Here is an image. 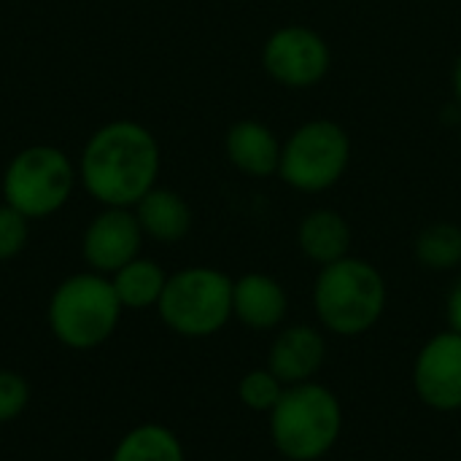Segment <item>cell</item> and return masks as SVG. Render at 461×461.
Returning <instances> with one entry per match:
<instances>
[{"label": "cell", "instance_id": "1", "mask_svg": "<svg viewBox=\"0 0 461 461\" xmlns=\"http://www.w3.org/2000/svg\"><path fill=\"white\" fill-rule=\"evenodd\" d=\"M78 184L103 208H132L159 181L162 151L154 132L132 119L97 127L78 157Z\"/></svg>", "mask_w": 461, "mask_h": 461}, {"label": "cell", "instance_id": "2", "mask_svg": "<svg viewBox=\"0 0 461 461\" xmlns=\"http://www.w3.org/2000/svg\"><path fill=\"white\" fill-rule=\"evenodd\" d=\"M311 303L319 327L335 338H362L378 327L389 305V286L384 273L362 259L343 257L319 267Z\"/></svg>", "mask_w": 461, "mask_h": 461}, {"label": "cell", "instance_id": "3", "mask_svg": "<svg viewBox=\"0 0 461 461\" xmlns=\"http://www.w3.org/2000/svg\"><path fill=\"white\" fill-rule=\"evenodd\" d=\"M343 402L319 384L286 386L278 405L267 413V435L278 456L286 461L324 459L343 435Z\"/></svg>", "mask_w": 461, "mask_h": 461}, {"label": "cell", "instance_id": "4", "mask_svg": "<svg viewBox=\"0 0 461 461\" xmlns=\"http://www.w3.org/2000/svg\"><path fill=\"white\" fill-rule=\"evenodd\" d=\"M122 303L108 276L95 270L59 281L46 305L49 332L70 351H92L108 343L122 321Z\"/></svg>", "mask_w": 461, "mask_h": 461}, {"label": "cell", "instance_id": "5", "mask_svg": "<svg viewBox=\"0 0 461 461\" xmlns=\"http://www.w3.org/2000/svg\"><path fill=\"white\" fill-rule=\"evenodd\" d=\"M232 281L224 270L208 265L181 267L167 276L157 303L159 321L178 338L205 340L232 321Z\"/></svg>", "mask_w": 461, "mask_h": 461}, {"label": "cell", "instance_id": "6", "mask_svg": "<svg viewBox=\"0 0 461 461\" xmlns=\"http://www.w3.org/2000/svg\"><path fill=\"white\" fill-rule=\"evenodd\" d=\"M354 157L351 135L332 119H308L281 143L278 178L300 192L319 194L340 184Z\"/></svg>", "mask_w": 461, "mask_h": 461}, {"label": "cell", "instance_id": "7", "mask_svg": "<svg viewBox=\"0 0 461 461\" xmlns=\"http://www.w3.org/2000/svg\"><path fill=\"white\" fill-rule=\"evenodd\" d=\"M78 184L73 159L49 143H35L11 157L3 170V203L30 221L62 211Z\"/></svg>", "mask_w": 461, "mask_h": 461}, {"label": "cell", "instance_id": "8", "mask_svg": "<svg viewBox=\"0 0 461 461\" xmlns=\"http://www.w3.org/2000/svg\"><path fill=\"white\" fill-rule=\"evenodd\" d=\"M265 73L286 89H311L332 70L327 38L308 24H284L262 43Z\"/></svg>", "mask_w": 461, "mask_h": 461}, {"label": "cell", "instance_id": "9", "mask_svg": "<svg viewBox=\"0 0 461 461\" xmlns=\"http://www.w3.org/2000/svg\"><path fill=\"white\" fill-rule=\"evenodd\" d=\"M413 392L435 413L461 411V332H435L413 359Z\"/></svg>", "mask_w": 461, "mask_h": 461}, {"label": "cell", "instance_id": "10", "mask_svg": "<svg viewBox=\"0 0 461 461\" xmlns=\"http://www.w3.org/2000/svg\"><path fill=\"white\" fill-rule=\"evenodd\" d=\"M143 240L146 235L132 208H103L84 227L81 257L89 270L111 278L127 262L140 257Z\"/></svg>", "mask_w": 461, "mask_h": 461}, {"label": "cell", "instance_id": "11", "mask_svg": "<svg viewBox=\"0 0 461 461\" xmlns=\"http://www.w3.org/2000/svg\"><path fill=\"white\" fill-rule=\"evenodd\" d=\"M327 362V332L313 324H284L270 348H267V370L284 384L297 386L316 381Z\"/></svg>", "mask_w": 461, "mask_h": 461}, {"label": "cell", "instance_id": "12", "mask_svg": "<svg viewBox=\"0 0 461 461\" xmlns=\"http://www.w3.org/2000/svg\"><path fill=\"white\" fill-rule=\"evenodd\" d=\"M289 316V292L267 273H243L232 281V319L251 332H278Z\"/></svg>", "mask_w": 461, "mask_h": 461}, {"label": "cell", "instance_id": "13", "mask_svg": "<svg viewBox=\"0 0 461 461\" xmlns=\"http://www.w3.org/2000/svg\"><path fill=\"white\" fill-rule=\"evenodd\" d=\"M281 143L270 124L259 119H238L224 132V157L227 162L249 178H273L278 176Z\"/></svg>", "mask_w": 461, "mask_h": 461}, {"label": "cell", "instance_id": "14", "mask_svg": "<svg viewBox=\"0 0 461 461\" xmlns=\"http://www.w3.org/2000/svg\"><path fill=\"white\" fill-rule=\"evenodd\" d=\"M354 230L348 219L335 208H313L297 224V249L300 254L324 267L351 254Z\"/></svg>", "mask_w": 461, "mask_h": 461}, {"label": "cell", "instance_id": "15", "mask_svg": "<svg viewBox=\"0 0 461 461\" xmlns=\"http://www.w3.org/2000/svg\"><path fill=\"white\" fill-rule=\"evenodd\" d=\"M135 219L143 230V235L154 243H181L192 230V208L189 203L167 186H154L149 194H143L135 205Z\"/></svg>", "mask_w": 461, "mask_h": 461}, {"label": "cell", "instance_id": "16", "mask_svg": "<svg viewBox=\"0 0 461 461\" xmlns=\"http://www.w3.org/2000/svg\"><path fill=\"white\" fill-rule=\"evenodd\" d=\"M108 461H186V451L170 427L143 421L119 438Z\"/></svg>", "mask_w": 461, "mask_h": 461}, {"label": "cell", "instance_id": "17", "mask_svg": "<svg viewBox=\"0 0 461 461\" xmlns=\"http://www.w3.org/2000/svg\"><path fill=\"white\" fill-rule=\"evenodd\" d=\"M111 284L124 311H146V308H157L167 284V273L159 262L135 257L132 262H127L122 270L111 276Z\"/></svg>", "mask_w": 461, "mask_h": 461}, {"label": "cell", "instance_id": "18", "mask_svg": "<svg viewBox=\"0 0 461 461\" xmlns=\"http://www.w3.org/2000/svg\"><path fill=\"white\" fill-rule=\"evenodd\" d=\"M413 257L429 273H454L461 267V227L432 221L413 238Z\"/></svg>", "mask_w": 461, "mask_h": 461}, {"label": "cell", "instance_id": "19", "mask_svg": "<svg viewBox=\"0 0 461 461\" xmlns=\"http://www.w3.org/2000/svg\"><path fill=\"white\" fill-rule=\"evenodd\" d=\"M284 389L286 386L267 367H254V370L240 375V381H238V400H240V405L246 411L267 416L278 405Z\"/></svg>", "mask_w": 461, "mask_h": 461}, {"label": "cell", "instance_id": "20", "mask_svg": "<svg viewBox=\"0 0 461 461\" xmlns=\"http://www.w3.org/2000/svg\"><path fill=\"white\" fill-rule=\"evenodd\" d=\"M30 238V219L8 203H0V262L19 257Z\"/></svg>", "mask_w": 461, "mask_h": 461}, {"label": "cell", "instance_id": "21", "mask_svg": "<svg viewBox=\"0 0 461 461\" xmlns=\"http://www.w3.org/2000/svg\"><path fill=\"white\" fill-rule=\"evenodd\" d=\"M30 405V384L16 370H0V427L16 421Z\"/></svg>", "mask_w": 461, "mask_h": 461}, {"label": "cell", "instance_id": "22", "mask_svg": "<svg viewBox=\"0 0 461 461\" xmlns=\"http://www.w3.org/2000/svg\"><path fill=\"white\" fill-rule=\"evenodd\" d=\"M446 319H448V330L461 332V276L451 284L448 297H446Z\"/></svg>", "mask_w": 461, "mask_h": 461}, {"label": "cell", "instance_id": "23", "mask_svg": "<svg viewBox=\"0 0 461 461\" xmlns=\"http://www.w3.org/2000/svg\"><path fill=\"white\" fill-rule=\"evenodd\" d=\"M451 89H454V100H456V105L461 108V54L456 57L454 70H451Z\"/></svg>", "mask_w": 461, "mask_h": 461}, {"label": "cell", "instance_id": "24", "mask_svg": "<svg viewBox=\"0 0 461 461\" xmlns=\"http://www.w3.org/2000/svg\"><path fill=\"white\" fill-rule=\"evenodd\" d=\"M459 146H461V130H459Z\"/></svg>", "mask_w": 461, "mask_h": 461}]
</instances>
